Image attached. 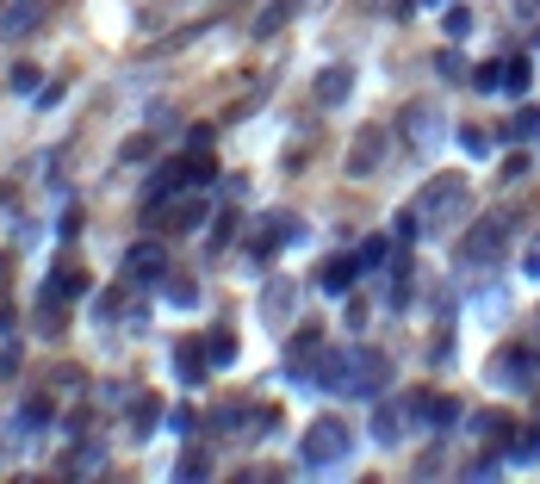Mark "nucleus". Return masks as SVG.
Here are the masks:
<instances>
[{
	"label": "nucleus",
	"mask_w": 540,
	"mask_h": 484,
	"mask_svg": "<svg viewBox=\"0 0 540 484\" xmlns=\"http://www.w3.org/2000/svg\"><path fill=\"white\" fill-rule=\"evenodd\" d=\"M354 273H361V255H336V261H323V292H348L354 286Z\"/></svg>",
	"instance_id": "f8f14e48"
},
{
	"label": "nucleus",
	"mask_w": 540,
	"mask_h": 484,
	"mask_svg": "<svg viewBox=\"0 0 540 484\" xmlns=\"http://www.w3.org/2000/svg\"><path fill=\"white\" fill-rule=\"evenodd\" d=\"M416 416L435 422V429H447V422H460V404L453 397H416Z\"/></svg>",
	"instance_id": "ddd939ff"
},
{
	"label": "nucleus",
	"mask_w": 540,
	"mask_h": 484,
	"mask_svg": "<svg viewBox=\"0 0 540 484\" xmlns=\"http://www.w3.org/2000/svg\"><path fill=\"white\" fill-rule=\"evenodd\" d=\"M460 143H466V149H472V155H485V149H491V143H485V130H478V124H466V130H460Z\"/></svg>",
	"instance_id": "a878e982"
},
{
	"label": "nucleus",
	"mask_w": 540,
	"mask_h": 484,
	"mask_svg": "<svg viewBox=\"0 0 540 484\" xmlns=\"http://www.w3.org/2000/svg\"><path fill=\"white\" fill-rule=\"evenodd\" d=\"M193 298H199V292H193V280H180V273H174V280H168V305H174V311H193Z\"/></svg>",
	"instance_id": "4be33fe9"
},
{
	"label": "nucleus",
	"mask_w": 540,
	"mask_h": 484,
	"mask_svg": "<svg viewBox=\"0 0 540 484\" xmlns=\"http://www.w3.org/2000/svg\"><path fill=\"white\" fill-rule=\"evenodd\" d=\"M447 31H453V38H466V31H472V13H460V6H453V13H447Z\"/></svg>",
	"instance_id": "bb28decb"
},
{
	"label": "nucleus",
	"mask_w": 540,
	"mask_h": 484,
	"mask_svg": "<svg viewBox=\"0 0 540 484\" xmlns=\"http://www.w3.org/2000/svg\"><path fill=\"white\" fill-rule=\"evenodd\" d=\"M205 366H212L205 342H180V348H174V372H180L187 385H199V379H205Z\"/></svg>",
	"instance_id": "9b49d317"
},
{
	"label": "nucleus",
	"mask_w": 540,
	"mask_h": 484,
	"mask_svg": "<svg viewBox=\"0 0 540 484\" xmlns=\"http://www.w3.org/2000/svg\"><path fill=\"white\" fill-rule=\"evenodd\" d=\"M435 69H441V75H447V81H460V75H466V69H460V56H453V50H447V56H435Z\"/></svg>",
	"instance_id": "cd10ccee"
},
{
	"label": "nucleus",
	"mask_w": 540,
	"mask_h": 484,
	"mask_svg": "<svg viewBox=\"0 0 540 484\" xmlns=\"http://www.w3.org/2000/svg\"><path fill=\"white\" fill-rule=\"evenodd\" d=\"M398 130L410 137V149H416V155H428V149L441 143V113H435V106H410L404 119H398Z\"/></svg>",
	"instance_id": "423d86ee"
},
{
	"label": "nucleus",
	"mask_w": 540,
	"mask_h": 484,
	"mask_svg": "<svg viewBox=\"0 0 540 484\" xmlns=\"http://www.w3.org/2000/svg\"><path fill=\"white\" fill-rule=\"evenodd\" d=\"M485 379H491V385H510V391H522V385L535 379V355H528V348H503L497 361L485 366Z\"/></svg>",
	"instance_id": "39448f33"
},
{
	"label": "nucleus",
	"mask_w": 540,
	"mask_h": 484,
	"mask_svg": "<svg viewBox=\"0 0 540 484\" xmlns=\"http://www.w3.org/2000/svg\"><path fill=\"white\" fill-rule=\"evenodd\" d=\"M205 355H212V366H230V361H237V336L218 323V330L205 336Z\"/></svg>",
	"instance_id": "dca6fc26"
},
{
	"label": "nucleus",
	"mask_w": 540,
	"mask_h": 484,
	"mask_svg": "<svg viewBox=\"0 0 540 484\" xmlns=\"http://www.w3.org/2000/svg\"><path fill=\"white\" fill-rule=\"evenodd\" d=\"M528 81H535V69H528V56H516V63H503V88H510V94H528Z\"/></svg>",
	"instance_id": "aec40b11"
},
{
	"label": "nucleus",
	"mask_w": 540,
	"mask_h": 484,
	"mask_svg": "<svg viewBox=\"0 0 540 484\" xmlns=\"http://www.w3.org/2000/svg\"><path fill=\"white\" fill-rule=\"evenodd\" d=\"M460 199H466V180H460V174H441V180L422 187L416 218H422V224H447V218H460Z\"/></svg>",
	"instance_id": "7ed1b4c3"
},
{
	"label": "nucleus",
	"mask_w": 540,
	"mask_h": 484,
	"mask_svg": "<svg viewBox=\"0 0 540 484\" xmlns=\"http://www.w3.org/2000/svg\"><path fill=\"white\" fill-rule=\"evenodd\" d=\"M510 460H540V429H510Z\"/></svg>",
	"instance_id": "6ab92c4d"
},
{
	"label": "nucleus",
	"mask_w": 540,
	"mask_h": 484,
	"mask_svg": "<svg viewBox=\"0 0 540 484\" xmlns=\"http://www.w3.org/2000/svg\"><path fill=\"white\" fill-rule=\"evenodd\" d=\"M503 237H510V224H478V230L466 237V261H472V267H478V261H497Z\"/></svg>",
	"instance_id": "9d476101"
},
{
	"label": "nucleus",
	"mask_w": 540,
	"mask_h": 484,
	"mask_svg": "<svg viewBox=\"0 0 540 484\" xmlns=\"http://www.w3.org/2000/svg\"><path fill=\"white\" fill-rule=\"evenodd\" d=\"M386 385V361L379 355H367V348H348V372H342V391L348 397H373Z\"/></svg>",
	"instance_id": "20e7f679"
},
{
	"label": "nucleus",
	"mask_w": 540,
	"mask_h": 484,
	"mask_svg": "<svg viewBox=\"0 0 540 484\" xmlns=\"http://www.w3.org/2000/svg\"><path fill=\"white\" fill-rule=\"evenodd\" d=\"M37 13H44L37 0H19V6L0 19V31H6V38H19V31H31V25H37Z\"/></svg>",
	"instance_id": "2eb2a0df"
},
{
	"label": "nucleus",
	"mask_w": 540,
	"mask_h": 484,
	"mask_svg": "<svg viewBox=\"0 0 540 484\" xmlns=\"http://www.w3.org/2000/svg\"><path fill=\"white\" fill-rule=\"evenodd\" d=\"M348 454H354V435H348L342 416H317L304 429V441H298V466L304 472H336V466H348Z\"/></svg>",
	"instance_id": "f257e3e1"
},
{
	"label": "nucleus",
	"mask_w": 540,
	"mask_h": 484,
	"mask_svg": "<svg viewBox=\"0 0 540 484\" xmlns=\"http://www.w3.org/2000/svg\"><path fill=\"white\" fill-rule=\"evenodd\" d=\"M125 280H143V286H149V280H168V261H162V242H137L131 255H125Z\"/></svg>",
	"instance_id": "6e6552de"
},
{
	"label": "nucleus",
	"mask_w": 540,
	"mask_h": 484,
	"mask_svg": "<svg viewBox=\"0 0 540 484\" xmlns=\"http://www.w3.org/2000/svg\"><path fill=\"white\" fill-rule=\"evenodd\" d=\"M292 298H298V292H292V280H273V286H268V317H273V323L286 317V305H292Z\"/></svg>",
	"instance_id": "412c9836"
},
{
	"label": "nucleus",
	"mask_w": 540,
	"mask_h": 484,
	"mask_svg": "<svg viewBox=\"0 0 540 484\" xmlns=\"http://www.w3.org/2000/svg\"><path fill=\"white\" fill-rule=\"evenodd\" d=\"M56 292H69V298H81V292H87V280H81L75 267H62V273H56Z\"/></svg>",
	"instance_id": "b1692460"
},
{
	"label": "nucleus",
	"mask_w": 540,
	"mask_h": 484,
	"mask_svg": "<svg viewBox=\"0 0 540 484\" xmlns=\"http://www.w3.org/2000/svg\"><path fill=\"white\" fill-rule=\"evenodd\" d=\"M205 218H212L205 199H155V205H149V230H162V237H187V230H199Z\"/></svg>",
	"instance_id": "f03ea898"
},
{
	"label": "nucleus",
	"mask_w": 540,
	"mask_h": 484,
	"mask_svg": "<svg viewBox=\"0 0 540 484\" xmlns=\"http://www.w3.org/2000/svg\"><path fill=\"white\" fill-rule=\"evenodd\" d=\"M386 248H392V242H386V237H373L367 248H361V267H379V261H386Z\"/></svg>",
	"instance_id": "393cba45"
},
{
	"label": "nucleus",
	"mask_w": 540,
	"mask_h": 484,
	"mask_svg": "<svg viewBox=\"0 0 540 484\" xmlns=\"http://www.w3.org/2000/svg\"><path fill=\"white\" fill-rule=\"evenodd\" d=\"M155 422H162V397H149V391H143V397H137V410H131V435H149Z\"/></svg>",
	"instance_id": "a211bd4d"
},
{
	"label": "nucleus",
	"mask_w": 540,
	"mask_h": 484,
	"mask_svg": "<svg viewBox=\"0 0 540 484\" xmlns=\"http://www.w3.org/2000/svg\"><path fill=\"white\" fill-rule=\"evenodd\" d=\"M292 13H298V0H268V13L255 19V38H273V31L292 19Z\"/></svg>",
	"instance_id": "4468645a"
},
{
	"label": "nucleus",
	"mask_w": 540,
	"mask_h": 484,
	"mask_svg": "<svg viewBox=\"0 0 540 484\" xmlns=\"http://www.w3.org/2000/svg\"><path fill=\"white\" fill-rule=\"evenodd\" d=\"M311 94H317V106H342V100L354 94V69H348V63H329V69L317 75Z\"/></svg>",
	"instance_id": "1a4fd4ad"
},
{
	"label": "nucleus",
	"mask_w": 540,
	"mask_h": 484,
	"mask_svg": "<svg viewBox=\"0 0 540 484\" xmlns=\"http://www.w3.org/2000/svg\"><path fill=\"white\" fill-rule=\"evenodd\" d=\"M472 81H478L485 94H497V88H503V63H485V69H472Z\"/></svg>",
	"instance_id": "5701e85b"
},
{
	"label": "nucleus",
	"mask_w": 540,
	"mask_h": 484,
	"mask_svg": "<svg viewBox=\"0 0 540 484\" xmlns=\"http://www.w3.org/2000/svg\"><path fill=\"white\" fill-rule=\"evenodd\" d=\"M404 429H410V410H379V416H373V435H379L386 447H392Z\"/></svg>",
	"instance_id": "f3484780"
},
{
	"label": "nucleus",
	"mask_w": 540,
	"mask_h": 484,
	"mask_svg": "<svg viewBox=\"0 0 540 484\" xmlns=\"http://www.w3.org/2000/svg\"><path fill=\"white\" fill-rule=\"evenodd\" d=\"M386 137H392L386 124H367V130L354 137V155H348V174H354V180H367V174L379 168V149H386Z\"/></svg>",
	"instance_id": "0eeeda50"
},
{
	"label": "nucleus",
	"mask_w": 540,
	"mask_h": 484,
	"mask_svg": "<svg viewBox=\"0 0 540 484\" xmlns=\"http://www.w3.org/2000/svg\"><path fill=\"white\" fill-rule=\"evenodd\" d=\"M522 267H528V280H540V242L528 248V261H522Z\"/></svg>",
	"instance_id": "c85d7f7f"
}]
</instances>
